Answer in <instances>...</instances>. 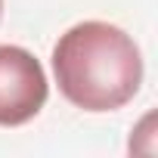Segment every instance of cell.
Here are the masks:
<instances>
[{
	"label": "cell",
	"instance_id": "cell-1",
	"mask_svg": "<svg viewBox=\"0 0 158 158\" xmlns=\"http://www.w3.org/2000/svg\"><path fill=\"white\" fill-rule=\"evenodd\" d=\"M53 74L59 93L84 112H115L127 106L143 84V53L136 40L99 19L71 25L53 47Z\"/></svg>",
	"mask_w": 158,
	"mask_h": 158
},
{
	"label": "cell",
	"instance_id": "cell-2",
	"mask_svg": "<svg viewBox=\"0 0 158 158\" xmlns=\"http://www.w3.org/2000/svg\"><path fill=\"white\" fill-rule=\"evenodd\" d=\"M50 84L44 65L16 44H0V127H22L47 106Z\"/></svg>",
	"mask_w": 158,
	"mask_h": 158
},
{
	"label": "cell",
	"instance_id": "cell-3",
	"mask_svg": "<svg viewBox=\"0 0 158 158\" xmlns=\"http://www.w3.org/2000/svg\"><path fill=\"white\" fill-rule=\"evenodd\" d=\"M0 19H3V0H0Z\"/></svg>",
	"mask_w": 158,
	"mask_h": 158
}]
</instances>
